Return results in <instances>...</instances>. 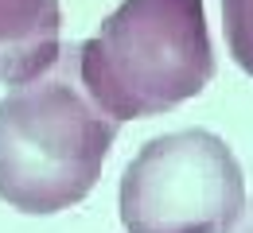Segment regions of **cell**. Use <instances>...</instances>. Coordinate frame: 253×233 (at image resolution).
Returning a JSON list of instances; mask_svg holds the SVG:
<instances>
[{"mask_svg": "<svg viewBox=\"0 0 253 233\" xmlns=\"http://www.w3.org/2000/svg\"><path fill=\"white\" fill-rule=\"evenodd\" d=\"M117 121L82 90L70 51L0 98V199L20 214H59L94 191Z\"/></svg>", "mask_w": 253, "mask_h": 233, "instance_id": "2", "label": "cell"}, {"mask_svg": "<svg viewBox=\"0 0 253 233\" xmlns=\"http://www.w3.org/2000/svg\"><path fill=\"white\" fill-rule=\"evenodd\" d=\"M63 59L59 0H0V82L24 86Z\"/></svg>", "mask_w": 253, "mask_h": 233, "instance_id": "4", "label": "cell"}, {"mask_svg": "<svg viewBox=\"0 0 253 233\" xmlns=\"http://www.w3.org/2000/svg\"><path fill=\"white\" fill-rule=\"evenodd\" d=\"M242 210L238 156L207 129L152 136L121 175L125 233H226Z\"/></svg>", "mask_w": 253, "mask_h": 233, "instance_id": "3", "label": "cell"}, {"mask_svg": "<svg viewBox=\"0 0 253 233\" xmlns=\"http://www.w3.org/2000/svg\"><path fill=\"white\" fill-rule=\"evenodd\" d=\"M82 90L117 125L160 117L214 78L203 0H121L97 35L70 47Z\"/></svg>", "mask_w": 253, "mask_h": 233, "instance_id": "1", "label": "cell"}, {"mask_svg": "<svg viewBox=\"0 0 253 233\" xmlns=\"http://www.w3.org/2000/svg\"><path fill=\"white\" fill-rule=\"evenodd\" d=\"M222 35L230 59L253 78V0H222Z\"/></svg>", "mask_w": 253, "mask_h": 233, "instance_id": "5", "label": "cell"}, {"mask_svg": "<svg viewBox=\"0 0 253 233\" xmlns=\"http://www.w3.org/2000/svg\"><path fill=\"white\" fill-rule=\"evenodd\" d=\"M226 233H253V202L246 206V210H242V214H238V222H234V226H230Z\"/></svg>", "mask_w": 253, "mask_h": 233, "instance_id": "6", "label": "cell"}]
</instances>
